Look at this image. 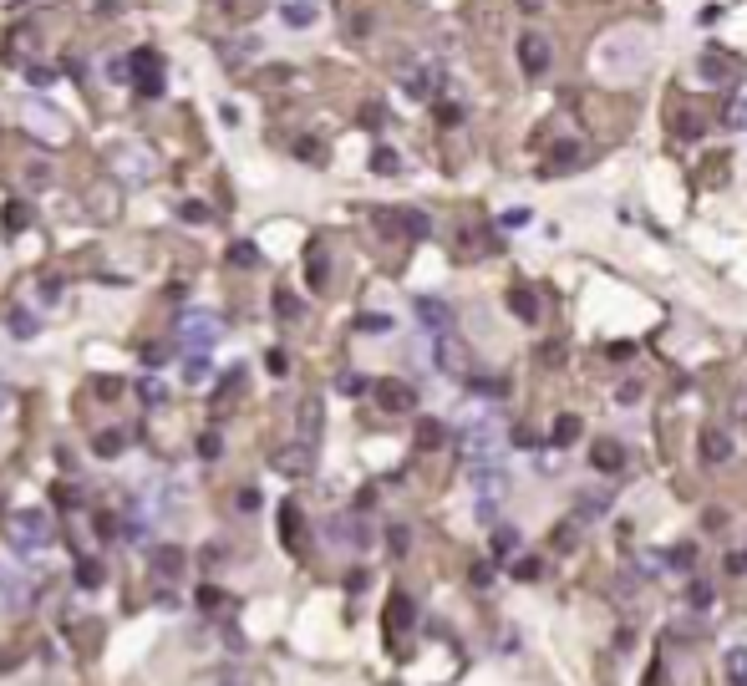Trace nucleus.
I'll return each mask as SVG.
<instances>
[{"mask_svg":"<svg viewBox=\"0 0 747 686\" xmlns=\"http://www.w3.org/2000/svg\"><path fill=\"white\" fill-rule=\"evenodd\" d=\"M549 41L539 36V31H529V36H519V66H524V77H539V72H549Z\"/></svg>","mask_w":747,"mask_h":686,"instance_id":"3","label":"nucleus"},{"mask_svg":"<svg viewBox=\"0 0 747 686\" xmlns=\"http://www.w3.org/2000/svg\"><path fill=\"white\" fill-rule=\"evenodd\" d=\"M0 606L5 610H26L31 606V585L20 569H0Z\"/></svg>","mask_w":747,"mask_h":686,"instance_id":"7","label":"nucleus"},{"mask_svg":"<svg viewBox=\"0 0 747 686\" xmlns=\"http://www.w3.org/2000/svg\"><path fill=\"white\" fill-rule=\"evenodd\" d=\"M11 336H20V341L36 336V316H31V310H11Z\"/></svg>","mask_w":747,"mask_h":686,"instance_id":"23","label":"nucleus"},{"mask_svg":"<svg viewBox=\"0 0 747 686\" xmlns=\"http://www.w3.org/2000/svg\"><path fill=\"white\" fill-rule=\"evenodd\" d=\"M138 392H142V402H148V407H163V402H168V386H163L158 377H148Z\"/></svg>","mask_w":747,"mask_h":686,"instance_id":"24","label":"nucleus"},{"mask_svg":"<svg viewBox=\"0 0 747 686\" xmlns=\"http://www.w3.org/2000/svg\"><path fill=\"white\" fill-rule=\"evenodd\" d=\"M371 397H377L382 412H412V407H417V392H412L407 382H377L371 386Z\"/></svg>","mask_w":747,"mask_h":686,"instance_id":"4","label":"nucleus"},{"mask_svg":"<svg viewBox=\"0 0 747 686\" xmlns=\"http://www.w3.org/2000/svg\"><path fill=\"white\" fill-rule=\"evenodd\" d=\"M316 427H321V407H316V402H305V412H301V432L310 438Z\"/></svg>","mask_w":747,"mask_h":686,"instance_id":"33","label":"nucleus"},{"mask_svg":"<svg viewBox=\"0 0 747 686\" xmlns=\"http://www.w3.org/2000/svg\"><path fill=\"white\" fill-rule=\"evenodd\" d=\"M122 443H127V438H122L118 427H112V432H97V453H102V458H118Z\"/></svg>","mask_w":747,"mask_h":686,"instance_id":"25","label":"nucleus"},{"mask_svg":"<svg viewBox=\"0 0 747 686\" xmlns=\"http://www.w3.org/2000/svg\"><path fill=\"white\" fill-rule=\"evenodd\" d=\"M508 310H514L519 321L539 325V295H534V290H524V285H514V290H508Z\"/></svg>","mask_w":747,"mask_h":686,"instance_id":"11","label":"nucleus"},{"mask_svg":"<svg viewBox=\"0 0 747 686\" xmlns=\"http://www.w3.org/2000/svg\"><path fill=\"white\" fill-rule=\"evenodd\" d=\"M438 362H443V371H468V351L453 336H438Z\"/></svg>","mask_w":747,"mask_h":686,"instance_id":"14","label":"nucleus"},{"mask_svg":"<svg viewBox=\"0 0 747 686\" xmlns=\"http://www.w3.org/2000/svg\"><path fill=\"white\" fill-rule=\"evenodd\" d=\"M728 458H732V438L722 427H707L702 432V463H728Z\"/></svg>","mask_w":747,"mask_h":686,"instance_id":"10","label":"nucleus"},{"mask_svg":"<svg viewBox=\"0 0 747 686\" xmlns=\"http://www.w3.org/2000/svg\"><path fill=\"white\" fill-rule=\"evenodd\" d=\"M305 270H310V285L321 290V285H325V275H331V260H325V244H310V249H305Z\"/></svg>","mask_w":747,"mask_h":686,"instance_id":"16","label":"nucleus"},{"mask_svg":"<svg viewBox=\"0 0 747 686\" xmlns=\"http://www.w3.org/2000/svg\"><path fill=\"white\" fill-rule=\"evenodd\" d=\"M412 621H417V610H412V600H407L402 590H397V595L386 600V630H392V641H397V636H402Z\"/></svg>","mask_w":747,"mask_h":686,"instance_id":"8","label":"nucleus"},{"mask_svg":"<svg viewBox=\"0 0 747 686\" xmlns=\"http://www.w3.org/2000/svg\"><path fill=\"white\" fill-rule=\"evenodd\" d=\"M356 331H366V336H386V331H392V316H362Z\"/></svg>","mask_w":747,"mask_h":686,"instance_id":"28","label":"nucleus"},{"mask_svg":"<svg viewBox=\"0 0 747 686\" xmlns=\"http://www.w3.org/2000/svg\"><path fill=\"white\" fill-rule=\"evenodd\" d=\"M280 524H285V545H290V549H301V508H295V504H285V508H280Z\"/></svg>","mask_w":747,"mask_h":686,"instance_id":"18","label":"nucleus"},{"mask_svg":"<svg viewBox=\"0 0 747 686\" xmlns=\"http://www.w3.org/2000/svg\"><path fill=\"white\" fill-rule=\"evenodd\" d=\"M219 316H209V310H199V316H183L179 321V341L188 346V351H209V346L219 341Z\"/></svg>","mask_w":747,"mask_h":686,"instance_id":"2","label":"nucleus"},{"mask_svg":"<svg viewBox=\"0 0 747 686\" xmlns=\"http://www.w3.org/2000/svg\"><path fill=\"white\" fill-rule=\"evenodd\" d=\"M539 5H545V0H519V11H524V16H534Z\"/></svg>","mask_w":747,"mask_h":686,"instance_id":"40","label":"nucleus"},{"mask_svg":"<svg viewBox=\"0 0 747 686\" xmlns=\"http://www.w3.org/2000/svg\"><path fill=\"white\" fill-rule=\"evenodd\" d=\"M285 20H290V26H310V20H316V5H295V0H290V5H285Z\"/></svg>","mask_w":747,"mask_h":686,"instance_id":"29","label":"nucleus"},{"mask_svg":"<svg viewBox=\"0 0 747 686\" xmlns=\"http://www.w3.org/2000/svg\"><path fill=\"white\" fill-rule=\"evenodd\" d=\"M199 458H219V432H203L199 438Z\"/></svg>","mask_w":747,"mask_h":686,"instance_id":"34","label":"nucleus"},{"mask_svg":"<svg viewBox=\"0 0 747 686\" xmlns=\"http://www.w3.org/2000/svg\"><path fill=\"white\" fill-rule=\"evenodd\" d=\"M229 264H240V270H255V264H260V249H255L249 240H240L234 249H229Z\"/></svg>","mask_w":747,"mask_h":686,"instance_id":"20","label":"nucleus"},{"mask_svg":"<svg viewBox=\"0 0 747 686\" xmlns=\"http://www.w3.org/2000/svg\"><path fill=\"white\" fill-rule=\"evenodd\" d=\"M590 463L600 468V473H621V468H626V447L621 443H595V453H590Z\"/></svg>","mask_w":747,"mask_h":686,"instance_id":"12","label":"nucleus"},{"mask_svg":"<svg viewBox=\"0 0 747 686\" xmlns=\"http://www.w3.org/2000/svg\"><path fill=\"white\" fill-rule=\"evenodd\" d=\"M443 443H447V427L438 423V417H423V423H417V447L432 453V447H443Z\"/></svg>","mask_w":747,"mask_h":686,"instance_id":"17","label":"nucleus"},{"mask_svg":"<svg viewBox=\"0 0 747 686\" xmlns=\"http://www.w3.org/2000/svg\"><path fill=\"white\" fill-rule=\"evenodd\" d=\"M728 671L737 676V682H747V651L737 646V651H728Z\"/></svg>","mask_w":747,"mask_h":686,"instance_id":"32","label":"nucleus"},{"mask_svg":"<svg viewBox=\"0 0 747 686\" xmlns=\"http://www.w3.org/2000/svg\"><path fill=\"white\" fill-rule=\"evenodd\" d=\"M153 569H158V580H179V575H183V549L158 545V549H153Z\"/></svg>","mask_w":747,"mask_h":686,"instance_id":"13","label":"nucleus"},{"mask_svg":"<svg viewBox=\"0 0 747 686\" xmlns=\"http://www.w3.org/2000/svg\"><path fill=\"white\" fill-rule=\"evenodd\" d=\"M371 168H377V173H397V168H402V158H397L392 148H382V153L371 158Z\"/></svg>","mask_w":747,"mask_h":686,"instance_id":"31","label":"nucleus"},{"mask_svg":"<svg viewBox=\"0 0 747 686\" xmlns=\"http://www.w3.org/2000/svg\"><path fill=\"white\" fill-rule=\"evenodd\" d=\"M514 549H519V534H514V529H493V554L504 560V554H514Z\"/></svg>","mask_w":747,"mask_h":686,"instance_id":"27","label":"nucleus"},{"mask_svg":"<svg viewBox=\"0 0 747 686\" xmlns=\"http://www.w3.org/2000/svg\"><path fill=\"white\" fill-rule=\"evenodd\" d=\"M514 575H519V580H539V575H545V565H539V560H519V569H514Z\"/></svg>","mask_w":747,"mask_h":686,"instance_id":"35","label":"nucleus"},{"mask_svg":"<svg viewBox=\"0 0 747 686\" xmlns=\"http://www.w3.org/2000/svg\"><path fill=\"white\" fill-rule=\"evenodd\" d=\"M179 214H183L188 224H209V209H199V203H183Z\"/></svg>","mask_w":747,"mask_h":686,"instance_id":"37","label":"nucleus"},{"mask_svg":"<svg viewBox=\"0 0 747 686\" xmlns=\"http://www.w3.org/2000/svg\"><path fill=\"white\" fill-rule=\"evenodd\" d=\"M77 580H81V585H87V590H97V585H102V565H97V560H81Z\"/></svg>","mask_w":747,"mask_h":686,"instance_id":"30","label":"nucleus"},{"mask_svg":"<svg viewBox=\"0 0 747 686\" xmlns=\"http://www.w3.org/2000/svg\"><path fill=\"white\" fill-rule=\"evenodd\" d=\"M438 118H443V122H463V107H453V102H443V107H438Z\"/></svg>","mask_w":747,"mask_h":686,"instance_id":"39","label":"nucleus"},{"mask_svg":"<svg viewBox=\"0 0 747 686\" xmlns=\"http://www.w3.org/2000/svg\"><path fill=\"white\" fill-rule=\"evenodd\" d=\"M737 686H743V682H737Z\"/></svg>","mask_w":747,"mask_h":686,"instance_id":"41","label":"nucleus"},{"mask_svg":"<svg viewBox=\"0 0 747 686\" xmlns=\"http://www.w3.org/2000/svg\"><path fill=\"white\" fill-rule=\"evenodd\" d=\"M691 606H697V610L712 606V585H691Z\"/></svg>","mask_w":747,"mask_h":686,"instance_id":"38","label":"nucleus"},{"mask_svg":"<svg viewBox=\"0 0 747 686\" xmlns=\"http://www.w3.org/2000/svg\"><path fill=\"white\" fill-rule=\"evenodd\" d=\"M737 72H743V66H737L732 57H722L717 46H707V51H702V77H707L712 87H728V81H737Z\"/></svg>","mask_w":747,"mask_h":686,"instance_id":"5","label":"nucleus"},{"mask_svg":"<svg viewBox=\"0 0 747 686\" xmlns=\"http://www.w3.org/2000/svg\"><path fill=\"white\" fill-rule=\"evenodd\" d=\"M57 534H51V514H16L11 519V545L20 549V554H41V549L51 545Z\"/></svg>","mask_w":747,"mask_h":686,"instance_id":"1","label":"nucleus"},{"mask_svg":"<svg viewBox=\"0 0 747 686\" xmlns=\"http://www.w3.org/2000/svg\"><path fill=\"white\" fill-rule=\"evenodd\" d=\"M264 366H270L275 377H285V371H290V356H285V351H270V356H264Z\"/></svg>","mask_w":747,"mask_h":686,"instance_id":"36","label":"nucleus"},{"mask_svg":"<svg viewBox=\"0 0 747 686\" xmlns=\"http://www.w3.org/2000/svg\"><path fill=\"white\" fill-rule=\"evenodd\" d=\"M209 377H214L209 356H203V351H188V362H183V382H188V386H203Z\"/></svg>","mask_w":747,"mask_h":686,"instance_id":"15","label":"nucleus"},{"mask_svg":"<svg viewBox=\"0 0 747 686\" xmlns=\"http://www.w3.org/2000/svg\"><path fill=\"white\" fill-rule=\"evenodd\" d=\"M575 438H580V417H569V412H565V417L554 423V447H569Z\"/></svg>","mask_w":747,"mask_h":686,"instance_id":"21","label":"nucleus"},{"mask_svg":"<svg viewBox=\"0 0 747 686\" xmlns=\"http://www.w3.org/2000/svg\"><path fill=\"white\" fill-rule=\"evenodd\" d=\"M275 310H280L285 321H301V301H295L290 290H275Z\"/></svg>","mask_w":747,"mask_h":686,"instance_id":"26","label":"nucleus"},{"mask_svg":"<svg viewBox=\"0 0 747 686\" xmlns=\"http://www.w3.org/2000/svg\"><path fill=\"white\" fill-rule=\"evenodd\" d=\"M417 321H423V331H432V336H447V331H453V310H447L443 301H432V295H417Z\"/></svg>","mask_w":747,"mask_h":686,"instance_id":"6","label":"nucleus"},{"mask_svg":"<svg viewBox=\"0 0 747 686\" xmlns=\"http://www.w3.org/2000/svg\"><path fill=\"white\" fill-rule=\"evenodd\" d=\"M473 488H478L484 499H493V493L504 499V493H508V473H504V468H484V463H473Z\"/></svg>","mask_w":747,"mask_h":686,"instance_id":"9","label":"nucleus"},{"mask_svg":"<svg viewBox=\"0 0 747 686\" xmlns=\"http://www.w3.org/2000/svg\"><path fill=\"white\" fill-rule=\"evenodd\" d=\"M407 92H412V97H432V92H438V77H432V72H412V77H407Z\"/></svg>","mask_w":747,"mask_h":686,"instance_id":"22","label":"nucleus"},{"mask_svg":"<svg viewBox=\"0 0 747 686\" xmlns=\"http://www.w3.org/2000/svg\"><path fill=\"white\" fill-rule=\"evenodd\" d=\"M275 468H280V473H305V468H310V447H295V453H280V458H275Z\"/></svg>","mask_w":747,"mask_h":686,"instance_id":"19","label":"nucleus"}]
</instances>
